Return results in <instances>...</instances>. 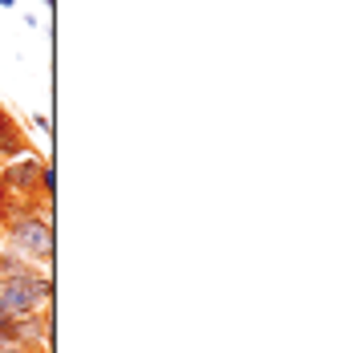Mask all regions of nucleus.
<instances>
[{
	"label": "nucleus",
	"mask_w": 353,
	"mask_h": 353,
	"mask_svg": "<svg viewBox=\"0 0 353 353\" xmlns=\"http://www.w3.org/2000/svg\"><path fill=\"white\" fill-rule=\"evenodd\" d=\"M53 296V284L41 272H29V276H0V313L8 317H25V313H37L41 305H49Z\"/></svg>",
	"instance_id": "obj_1"
},
{
	"label": "nucleus",
	"mask_w": 353,
	"mask_h": 353,
	"mask_svg": "<svg viewBox=\"0 0 353 353\" xmlns=\"http://www.w3.org/2000/svg\"><path fill=\"white\" fill-rule=\"evenodd\" d=\"M4 236H8V248L12 252H29L33 260H53V223L37 212L12 215L4 219Z\"/></svg>",
	"instance_id": "obj_2"
},
{
	"label": "nucleus",
	"mask_w": 353,
	"mask_h": 353,
	"mask_svg": "<svg viewBox=\"0 0 353 353\" xmlns=\"http://www.w3.org/2000/svg\"><path fill=\"white\" fill-rule=\"evenodd\" d=\"M41 171H45V159L25 154V159H8L0 163V187L4 191H17V195H37L41 191Z\"/></svg>",
	"instance_id": "obj_3"
},
{
	"label": "nucleus",
	"mask_w": 353,
	"mask_h": 353,
	"mask_svg": "<svg viewBox=\"0 0 353 353\" xmlns=\"http://www.w3.org/2000/svg\"><path fill=\"white\" fill-rule=\"evenodd\" d=\"M25 150V134H21V126H17V118L8 114V110H0V159H12V154H21Z\"/></svg>",
	"instance_id": "obj_4"
},
{
	"label": "nucleus",
	"mask_w": 353,
	"mask_h": 353,
	"mask_svg": "<svg viewBox=\"0 0 353 353\" xmlns=\"http://www.w3.org/2000/svg\"><path fill=\"white\" fill-rule=\"evenodd\" d=\"M29 272H37V268H29V264L21 260V252L8 248V252L0 256V276H29Z\"/></svg>",
	"instance_id": "obj_5"
},
{
	"label": "nucleus",
	"mask_w": 353,
	"mask_h": 353,
	"mask_svg": "<svg viewBox=\"0 0 353 353\" xmlns=\"http://www.w3.org/2000/svg\"><path fill=\"white\" fill-rule=\"evenodd\" d=\"M41 191H45V199L53 195V167L45 163V171H41Z\"/></svg>",
	"instance_id": "obj_6"
},
{
	"label": "nucleus",
	"mask_w": 353,
	"mask_h": 353,
	"mask_svg": "<svg viewBox=\"0 0 353 353\" xmlns=\"http://www.w3.org/2000/svg\"><path fill=\"white\" fill-rule=\"evenodd\" d=\"M0 341H12V317L0 313Z\"/></svg>",
	"instance_id": "obj_7"
},
{
	"label": "nucleus",
	"mask_w": 353,
	"mask_h": 353,
	"mask_svg": "<svg viewBox=\"0 0 353 353\" xmlns=\"http://www.w3.org/2000/svg\"><path fill=\"white\" fill-rule=\"evenodd\" d=\"M0 353H29V350H21V345H12V341H0Z\"/></svg>",
	"instance_id": "obj_8"
},
{
	"label": "nucleus",
	"mask_w": 353,
	"mask_h": 353,
	"mask_svg": "<svg viewBox=\"0 0 353 353\" xmlns=\"http://www.w3.org/2000/svg\"><path fill=\"white\" fill-rule=\"evenodd\" d=\"M0 4H4V8H12V4H17V0H0Z\"/></svg>",
	"instance_id": "obj_9"
},
{
	"label": "nucleus",
	"mask_w": 353,
	"mask_h": 353,
	"mask_svg": "<svg viewBox=\"0 0 353 353\" xmlns=\"http://www.w3.org/2000/svg\"><path fill=\"white\" fill-rule=\"evenodd\" d=\"M45 4H53V0H45Z\"/></svg>",
	"instance_id": "obj_10"
}]
</instances>
